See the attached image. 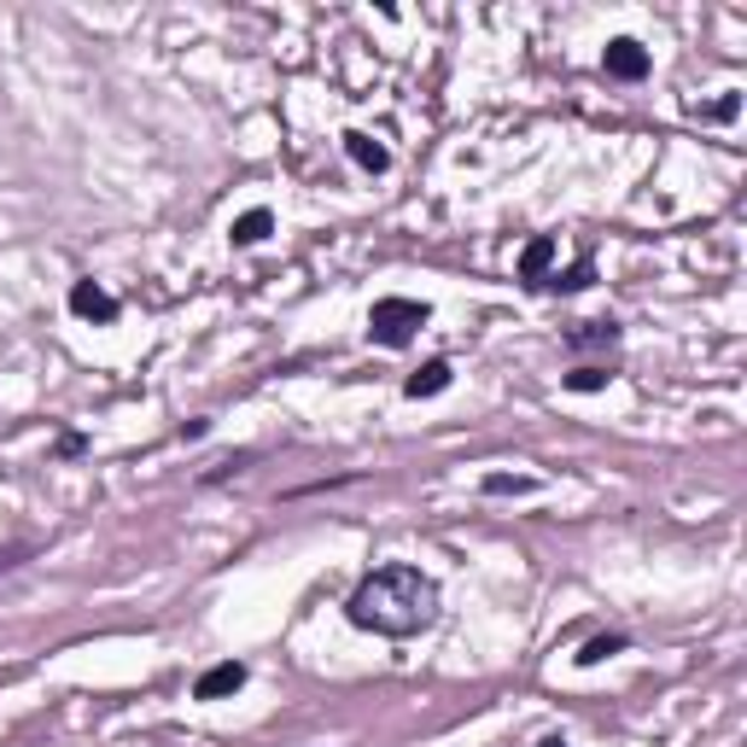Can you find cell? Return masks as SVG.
Listing matches in <instances>:
<instances>
[{"label": "cell", "mask_w": 747, "mask_h": 747, "mask_svg": "<svg viewBox=\"0 0 747 747\" xmlns=\"http://www.w3.org/2000/svg\"><path fill=\"white\" fill-rule=\"evenodd\" d=\"M345 619L357 631L409 642V636L432 631V619H439V578L409 567V560H386V567H374L362 585L350 590Z\"/></svg>", "instance_id": "cell-1"}, {"label": "cell", "mask_w": 747, "mask_h": 747, "mask_svg": "<svg viewBox=\"0 0 747 747\" xmlns=\"http://www.w3.org/2000/svg\"><path fill=\"white\" fill-rule=\"evenodd\" d=\"M736 112H741V94H724V99H713V106H701V117H718V123L736 117Z\"/></svg>", "instance_id": "cell-15"}, {"label": "cell", "mask_w": 747, "mask_h": 747, "mask_svg": "<svg viewBox=\"0 0 747 747\" xmlns=\"http://www.w3.org/2000/svg\"><path fill=\"white\" fill-rule=\"evenodd\" d=\"M245 677H252V672H245V660H217V666L193 683V695H199V701H222V695L245 690Z\"/></svg>", "instance_id": "cell-5"}, {"label": "cell", "mask_w": 747, "mask_h": 747, "mask_svg": "<svg viewBox=\"0 0 747 747\" xmlns=\"http://www.w3.org/2000/svg\"><path fill=\"white\" fill-rule=\"evenodd\" d=\"M549 263H555V240L537 234L526 252H520V281H526V286H549Z\"/></svg>", "instance_id": "cell-8"}, {"label": "cell", "mask_w": 747, "mask_h": 747, "mask_svg": "<svg viewBox=\"0 0 747 747\" xmlns=\"http://www.w3.org/2000/svg\"><path fill=\"white\" fill-rule=\"evenodd\" d=\"M572 350H613L619 345V322H590V327H572L567 334Z\"/></svg>", "instance_id": "cell-11"}, {"label": "cell", "mask_w": 747, "mask_h": 747, "mask_svg": "<svg viewBox=\"0 0 747 747\" xmlns=\"http://www.w3.org/2000/svg\"><path fill=\"white\" fill-rule=\"evenodd\" d=\"M590 281H596V263H590V257H578V263L567 269V275H555L549 286H560V293H585Z\"/></svg>", "instance_id": "cell-13"}, {"label": "cell", "mask_w": 747, "mask_h": 747, "mask_svg": "<svg viewBox=\"0 0 747 747\" xmlns=\"http://www.w3.org/2000/svg\"><path fill=\"white\" fill-rule=\"evenodd\" d=\"M625 649H631V636L625 631H608V636H590L572 660H578V666H601V660H613V654H625Z\"/></svg>", "instance_id": "cell-10"}, {"label": "cell", "mask_w": 747, "mask_h": 747, "mask_svg": "<svg viewBox=\"0 0 747 747\" xmlns=\"http://www.w3.org/2000/svg\"><path fill=\"white\" fill-rule=\"evenodd\" d=\"M269 234H275V211H269V204H257V211L234 217V228H228V240H234V245H263Z\"/></svg>", "instance_id": "cell-9"}, {"label": "cell", "mask_w": 747, "mask_h": 747, "mask_svg": "<svg viewBox=\"0 0 747 747\" xmlns=\"http://www.w3.org/2000/svg\"><path fill=\"white\" fill-rule=\"evenodd\" d=\"M608 380H613L608 368L585 362V368H572V374H567V391H608Z\"/></svg>", "instance_id": "cell-12"}, {"label": "cell", "mask_w": 747, "mask_h": 747, "mask_svg": "<svg viewBox=\"0 0 747 747\" xmlns=\"http://www.w3.org/2000/svg\"><path fill=\"white\" fill-rule=\"evenodd\" d=\"M485 491H491V496H508V491L520 496V491H532V480H514V473H491V480H485Z\"/></svg>", "instance_id": "cell-14"}, {"label": "cell", "mask_w": 747, "mask_h": 747, "mask_svg": "<svg viewBox=\"0 0 747 747\" xmlns=\"http://www.w3.org/2000/svg\"><path fill=\"white\" fill-rule=\"evenodd\" d=\"M427 322H432L427 298H374V309H368V334H374V345H386V350H403Z\"/></svg>", "instance_id": "cell-2"}, {"label": "cell", "mask_w": 747, "mask_h": 747, "mask_svg": "<svg viewBox=\"0 0 747 747\" xmlns=\"http://www.w3.org/2000/svg\"><path fill=\"white\" fill-rule=\"evenodd\" d=\"M71 316H82V322H117V298L99 281H76L71 286Z\"/></svg>", "instance_id": "cell-4"}, {"label": "cell", "mask_w": 747, "mask_h": 747, "mask_svg": "<svg viewBox=\"0 0 747 747\" xmlns=\"http://www.w3.org/2000/svg\"><path fill=\"white\" fill-rule=\"evenodd\" d=\"M345 152H350V164H357V170H368V176H386V170H391V152H386L374 135H362V129H345Z\"/></svg>", "instance_id": "cell-7"}, {"label": "cell", "mask_w": 747, "mask_h": 747, "mask_svg": "<svg viewBox=\"0 0 747 747\" xmlns=\"http://www.w3.org/2000/svg\"><path fill=\"white\" fill-rule=\"evenodd\" d=\"M450 380H455V368H450L444 357H432V362H421V368L403 380V398H414V403H421V398H439V391H450Z\"/></svg>", "instance_id": "cell-6"}, {"label": "cell", "mask_w": 747, "mask_h": 747, "mask_svg": "<svg viewBox=\"0 0 747 747\" xmlns=\"http://www.w3.org/2000/svg\"><path fill=\"white\" fill-rule=\"evenodd\" d=\"M537 747H572V741H567V736H560V730H549V736H544V741H537Z\"/></svg>", "instance_id": "cell-16"}, {"label": "cell", "mask_w": 747, "mask_h": 747, "mask_svg": "<svg viewBox=\"0 0 747 747\" xmlns=\"http://www.w3.org/2000/svg\"><path fill=\"white\" fill-rule=\"evenodd\" d=\"M601 71H608L613 82H642V76L654 71V59H649V48H642V41L619 35V41H608V48H601Z\"/></svg>", "instance_id": "cell-3"}]
</instances>
